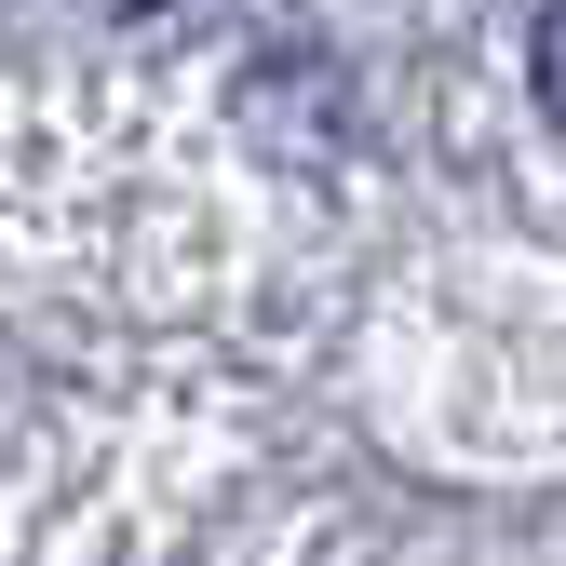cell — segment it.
Instances as JSON below:
<instances>
[{"label": "cell", "instance_id": "obj_1", "mask_svg": "<svg viewBox=\"0 0 566 566\" xmlns=\"http://www.w3.org/2000/svg\"><path fill=\"white\" fill-rule=\"evenodd\" d=\"M526 67H539V108L566 122V0H539V41H526Z\"/></svg>", "mask_w": 566, "mask_h": 566}]
</instances>
